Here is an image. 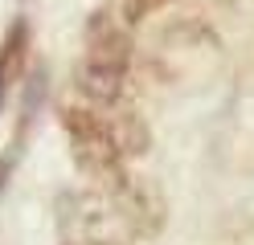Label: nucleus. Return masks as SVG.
<instances>
[{
  "mask_svg": "<svg viewBox=\"0 0 254 245\" xmlns=\"http://www.w3.org/2000/svg\"><path fill=\"white\" fill-rule=\"evenodd\" d=\"M58 123L70 135V151H74L78 172H82L86 180H94L103 192L119 188L127 168H123V155L115 151V143H111L107 127H103V114L94 106H70L66 102L58 110Z\"/></svg>",
  "mask_w": 254,
  "mask_h": 245,
  "instance_id": "f257e3e1",
  "label": "nucleus"
},
{
  "mask_svg": "<svg viewBox=\"0 0 254 245\" xmlns=\"http://www.w3.org/2000/svg\"><path fill=\"white\" fill-rule=\"evenodd\" d=\"M111 212H115V221L127 229L131 237H156L168 221V204L160 188L152 184L144 176H123L119 188H111Z\"/></svg>",
  "mask_w": 254,
  "mask_h": 245,
  "instance_id": "f03ea898",
  "label": "nucleus"
},
{
  "mask_svg": "<svg viewBox=\"0 0 254 245\" xmlns=\"http://www.w3.org/2000/svg\"><path fill=\"white\" fill-rule=\"evenodd\" d=\"M82 65L127 78V65H131V25L123 21L119 8H99V12H90V21H86V57H82Z\"/></svg>",
  "mask_w": 254,
  "mask_h": 245,
  "instance_id": "7ed1b4c3",
  "label": "nucleus"
},
{
  "mask_svg": "<svg viewBox=\"0 0 254 245\" xmlns=\"http://www.w3.org/2000/svg\"><path fill=\"white\" fill-rule=\"evenodd\" d=\"M99 114H103V127H107V135H111V143H115V151L123 159L127 155H144L152 147V131L135 110H119V102H115V106H103Z\"/></svg>",
  "mask_w": 254,
  "mask_h": 245,
  "instance_id": "20e7f679",
  "label": "nucleus"
},
{
  "mask_svg": "<svg viewBox=\"0 0 254 245\" xmlns=\"http://www.w3.org/2000/svg\"><path fill=\"white\" fill-rule=\"evenodd\" d=\"M29 45H33V37H29V21H12V29L4 33V45H0V90H8L12 82L25 74Z\"/></svg>",
  "mask_w": 254,
  "mask_h": 245,
  "instance_id": "39448f33",
  "label": "nucleus"
},
{
  "mask_svg": "<svg viewBox=\"0 0 254 245\" xmlns=\"http://www.w3.org/2000/svg\"><path fill=\"white\" fill-rule=\"evenodd\" d=\"M164 4H168V0H123V8H119V12H123V21H127V25H135V21H144L148 12L164 8Z\"/></svg>",
  "mask_w": 254,
  "mask_h": 245,
  "instance_id": "423d86ee",
  "label": "nucleus"
},
{
  "mask_svg": "<svg viewBox=\"0 0 254 245\" xmlns=\"http://www.w3.org/2000/svg\"><path fill=\"white\" fill-rule=\"evenodd\" d=\"M0 106H4V90H0Z\"/></svg>",
  "mask_w": 254,
  "mask_h": 245,
  "instance_id": "0eeeda50",
  "label": "nucleus"
}]
</instances>
